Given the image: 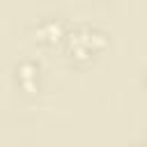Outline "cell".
I'll list each match as a JSON object with an SVG mask.
<instances>
[{
  "label": "cell",
  "mask_w": 147,
  "mask_h": 147,
  "mask_svg": "<svg viewBox=\"0 0 147 147\" xmlns=\"http://www.w3.org/2000/svg\"><path fill=\"white\" fill-rule=\"evenodd\" d=\"M16 80L28 94H34L37 87H39V67H37V62H32V60L21 62L16 67Z\"/></svg>",
  "instance_id": "cell-3"
},
{
  "label": "cell",
  "mask_w": 147,
  "mask_h": 147,
  "mask_svg": "<svg viewBox=\"0 0 147 147\" xmlns=\"http://www.w3.org/2000/svg\"><path fill=\"white\" fill-rule=\"evenodd\" d=\"M34 37L39 41H46V44H53L57 39L64 37V23L60 16H46L41 18L37 25H34Z\"/></svg>",
  "instance_id": "cell-2"
},
{
  "label": "cell",
  "mask_w": 147,
  "mask_h": 147,
  "mask_svg": "<svg viewBox=\"0 0 147 147\" xmlns=\"http://www.w3.org/2000/svg\"><path fill=\"white\" fill-rule=\"evenodd\" d=\"M103 46H106V37L96 28L80 25L69 34V53L74 60H90Z\"/></svg>",
  "instance_id": "cell-1"
}]
</instances>
